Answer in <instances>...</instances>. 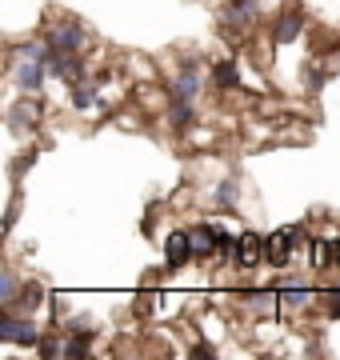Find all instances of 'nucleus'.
Masks as SVG:
<instances>
[{
    "instance_id": "14",
    "label": "nucleus",
    "mask_w": 340,
    "mask_h": 360,
    "mask_svg": "<svg viewBox=\"0 0 340 360\" xmlns=\"http://www.w3.org/2000/svg\"><path fill=\"white\" fill-rule=\"evenodd\" d=\"M89 352H92V336H89V333L68 336V345H65V356H68V360H84Z\"/></svg>"
},
{
    "instance_id": "11",
    "label": "nucleus",
    "mask_w": 340,
    "mask_h": 360,
    "mask_svg": "<svg viewBox=\"0 0 340 360\" xmlns=\"http://www.w3.org/2000/svg\"><path fill=\"white\" fill-rule=\"evenodd\" d=\"M197 92H200V77H197V68H192V65H184V68H181V77L172 80V96H181V101H197Z\"/></svg>"
},
{
    "instance_id": "16",
    "label": "nucleus",
    "mask_w": 340,
    "mask_h": 360,
    "mask_svg": "<svg viewBox=\"0 0 340 360\" xmlns=\"http://www.w3.org/2000/svg\"><path fill=\"white\" fill-rule=\"evenodd\" d=\"M92 104H96V84L72 80V108H92Z\"/></svg>"
},
{
    "instance_id": "20",
    "label": "nucleus",
    "mask_w": 340,
    "mask_h": 360,
    "mask_svg": "<svg viewBox=\"0 0 340 360\" xmlns=\"http://www.w3.org/2000/svg\"><path fill=\"white\" fill-rule=\"evenodd\" d=\"M40 352L44 356H65V340H56V336H40Z\"/></svg>"
},
{
    "instance_id": "8",
    "label": "nucleus",
    "mask_w": 340,
    "mask_h": 360,
    "mask_svg": "<svg viewBox=\"0 0 340 360\" xmlns=\"http://www.w3.org/2000/svg\"><path fill=\"white\" fill-rule=\"evenodd\" d=\"M256 8H261V0H228L224 4V25H233V28L249 25L252 16H256Z\"/></svg>"
},
{
    "instance_id": "9",
    "label": "nucleus",
    "mask_w": 340,
    "mask_h": 360,
    "mask_svg": "<svg viewBox=\"0 0 340 360\" xmlns=\"http://www.w3.org/2000/svg\"><path fill=\"white\" fill-rule=\"evenodd\" d=\"M212 84L221 92L240 89V68H236V60H216V65H212Z\"/></svg>"
},
{
    "instance_id": "6",
    "label": "nucleus",
    "mask_w": 340,
    "mask_h": 360,
    "mask_svg": "<svg viewBox=\"0 0 340 360\" xmlns=\"http://www.w3.org/2000/svg\"><path fill=\"white\" fill-rule=\"evenodd\" d=\"M188 236H192V248H197V257H212V252H221L224 229H216V224H197V229L188 232Z\"/></svg>"
},
{
    "instance_id": "15",
    "label": "nucleus",
    "mask_w": 340,
    "mask_h": 360,
    "mask_svg": "<svg viewBox=\"0 0 340 360\" xmlns=\"http://www.w3.org/2000/svg\"><path fill=\"white\" fill-rule=\"evenodd\" d=\"M308 288H301V284H288V288H280V304H285V309H304V304H308Z\"/></svg>"
},
{
    "instance_id": "2",
    "label": "nucleus",
    "mask_w": 340,
    "mask_h": 360,
    "mask_svg": "<svg viewBox=\"0 0 340 360\" xmlns=\"http://www.w3.org/2000/svg\"><path fill=\"white\" fill-rule=\"evenodd\" d=\"M296 240H301V224H288V229H276L273 236H268V252H264V260L273 264V269H285L288 257L296 252Z\"/></svg>"
},
{
    "instance_id": "21",
    "label": "nucleus",
    "mask_w": 340,
    "mask_h": 360,
    "mask_svg": "<svg viewBox=\"0 0 340 360\" xmlns=\"http://www.w3.org/2000/svg\"><path fill=\"white\" fill-rule=\"evenodd\" d=\"M325 304H328V316H340V288H328Z\"/></svg>"
},
{
    "instance_id": "12",
    "label": "nucleus",
    "mask_w": 340,
    "mask_h": 360,
    "mask_svg": "<svg viewBox=\"0 0 340 360\" xmlns=\"http://www.w3.org/2000/svg\"><path fill=\"white\" fill-rule=\"evenodd\" d=\"M169 120H172V129H176V132H184L188 124H192V101H181V96H172Z\"/></svg>"
},
{
    "instance_id": "7",
    "label": "nucleus",
    "mask_w": 340,
    "mask_h": 360,
    "mask_svg": "<svg viewBox=\"0 0 340 360\" xmlns=\"http://www.w3.org/2000/svg\"><path fill=\"white\" fill-rule=\"evenodd\" d=\"M304 32V16L301 13H285V16H276V25H273V44L280 49V44H292V40Z\"/></svg>"
},
{
    "instance_id": "5",
    "label": "nucleus",
    "mask_w": 340,
    "mask_h": 360,
    "mask_svg": "<svg viewBox=\"0 0 340 360\" xmlns=\"http://www.w3.org/2000/svg\"><path fill=\"white\" fill-rule=\"evenodd\" d=\"M192 257H197V248H192V236H188V232H172L169 240H164V264H169L172 272L184 269Z\"/></svg>"
},
{
    "instance_id": "4",
    "label": "nucleus",
    "mask_w": 340,
    "mask_h": 360,
    "mask_svg": "<svg viewBox=\"0 0 340 360\" xmlns=\"http://www.w3.org/2000/svg\"><path fill=\"white\" fill-rule=\"evenodd\" d=\"M80 44H84V28H80L77 20H60V25L48 32V49L53 52H80Z\"/></svg>"
},
{
    "instance_id": "3",
    "label": "nucleus",
    "mask_w": 340,
    "mask_h": 360,
    "mask_svg": "<svg viewBox=\"0 0 340 360\" xmlns=\"http://www.w3.org/2000/svg\"><path fill=\"white\" fill-rule=\"evenodd\" d=\"M264 252H268V236H261V232H244V236H236L233 264L236 269H256V264L264 260Z\"/></svg>"
},
{
    "instance_id": "19",
    "label": "nucleus",
    "mask_w": 340,
    "mask_h": 360,
    "mask_svg": "<svg viewBox=\"0 0 340 360\" xmlns=\"http://www.w3.org/2000/svg\"><path fill=\"white\" fill-rule=\"evenodd\" d=\"M16 292H20L16 276H13V272H4V276H0V300H4V309H8V304L16 300Z\"/></svg>"
},
{
    "instance_id": "17",
    "label": "nucleus",
    "mask_w": 340,
    "mask_h": 360,
    "mask_svg": "<svg viewBox=\"0 0 340 360\" xmlns=\"http://www.w3.org/2000/svg\"><path fill=\"white\" fill-rule=\"evenodd\" d=\"M216 205H224V208H233L236 205V196H240V184H236V176H224L221 184H216Z\"/></svg>"
},
{
    "instance_id": "10",
    "label": "nucleus",
    "mask_w": 340,
    "mask_h": 360,
    "mask_svg": "<svg viewBox=\"0 0 340 360\" xmlns=\"http://www.w3.org/2000/svg\"><path fill=\"white\" fill-rule=\"evenodd\" d=\"M44 68H48V65H40V60L20 65V68H16V89H20V92H37L40 84H44Z\"/></svg>"
},
{
    "instance_id": "18",
    "label": "nucleus",
    "mask_w": 340,
    "mask_h": 360,
    "mask_svg": "<svg viewBox=\"0 0 340 360\" xmlns=\"http://www.w3.org/2000/svg\"><path fill=\"white\" fill-rule=\"evenodd\" d=\"M325 80H328V68H316V65L304 68V89L308 92H320L325 89Z\"/></svg>"
},
{
    "instance_id": "13",
    "label": "nucleus",
    "mask_w": 340,
    "mask_h": 360,
    "mask_svg": "<svg viewBox=\"0 0 340 360\" xmlns=\"http://www.w3.org/2000/svg\"><path fill=\"white\" fill-rule=\"evenodd\" d=\"M37 120H40V104L37 101H20L13 108V129L16 132L25 129V124H37Z\"/></svg>"
},
{
    "instance_id": "1",
    "label": "nucleus",
    "mask_w": 340,
    "mask_h": 360,
    "mask_svg": "<svg viewBox=\"0 0 340 360\" xmlns=\"http://www.w3.org/2000/svg\"><path fill=\"white\" fill-rule=\"evenodd\" d=\"M0 340L20 345V348H37V345H40V333H37V324L25 321L20 312L4 309V312H0Z\"/></svg>"
}]
</instances>
